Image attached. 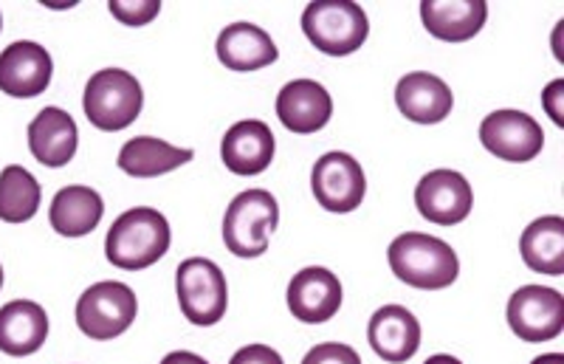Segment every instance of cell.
<instances>
[{
	"label": "cell",
	"mask_w": 564,
	"mask_h": 364,
	"mask_svg": "<svg viewBox=\"0 0 564 364\" xmlns=\"http://www.w3.org/2000/svg\"><path fill=\"white\" fill-rule=\"evenodd\" d=\"M83 108L94 128L116 130L130 128L144 108L139 79L124 68H102L85 85Z\"/></svg>",
	"instance_id": "277c9868"
},
{
	"label": "cell",
	"mask_w": 564,
	"mask_h": 364,
	"mask_svg": "<svg viewBox=\"0 0 564 364\" xmlns=\"http://www.w3.org/2000/svg\"><path fill=\"white\" fill-rule=\"evenodd\" d=\"M522 260L539 275H564V217L545 215L536 217L520 237Z\"/></svg>",
	"instance_id": "cb8c5ba5"
},
{
	"label": "cell",
	"mask_w": 564,
	"mask_h": 364,
	"mask_svg": "<svg viewBox=\"0 0 564 364\" xmlns=\"http://www.w3.org/2000/svg\"><path fill=\"white\" fill-rule=\"evenodd\" d=\"M508 325L522 342H551L564 331V297L556 288L522 286L508 300Z\"/></svg>",
	"instance_id": "ba28073f"
},
{
	"label": "cell",
	"mask_w": 564,
	"mask_h": 364,
	"mask_svg": "<svg viewBox=\"0 0 564 364\" xmlns=\"http://www.w3.org/2000/svg\"><path fill=\"white\" fill-rule=\"evenodd\" d=\"M482 148L511 164L533 161L545 148V133L533 116L522 110H494L480 125Z\"/></svg>",
	"instance_id": "9c48e42d"
},
{
	"label": "cell",
	"mask_w": 564,
	"mask_h": 364,
	"mask_svg": "<svg viewBox=\"0 0 564 364\" xmlns=\"http://www.w3.org/2000/svg\"><path fill=\"white\" fill-rule=\"evenodd\" d=\"M415 206L430 224L457 226L475 206V192L457 170H432L417 181Z\"/></svg>",
	"instance_id": "8fae6325"
},
{
	"label": "cell",
	"mask_w": 564,
	"mask_h": 364,
	"mask_svg": "<svg viewBox=\"0 0 564 364\" xmlns=\"http://www.w3.org/2000/svg\"><path fill=\"white\" fill-rule=\"evenodd\" d=\"M311 190H314V199L319 201L322 210L345 215V212L359 210L361 201H365V170L352 156L334 150V153H325L314 164Z\"/></svg>",
	"instance_id": "30bf717a"
},
{
	"label": "cell",
	"mask_w": 564,
	"mask_h": 364,
	"mask_svg": "<svg viewBox=\"0 0 564 364\" xmlns=\"http://www.w3.org/2000/svg\"><path fill=\"white\" fill-rule=\"evenodd\" d=\"M276 141L271 128L260 119H243L226 130L220 141V159L235 175H260L274 161Z\"/></svg>",
	"instance_id": "5bb4252c"
},
{
	"label": "cell",
	"mask_w": 564,
	"mask_h": 364,
	"mask_svg": "<svg viewBox=\"0 0 564 364\" xmlns=\"http://www.w3.org/2000/svg\"><path fill=\"white\" fill-rule=\"evenodd\" d=\"M302 32L327 57H347L365 45L370 34V20L359 3L316 0L302 12Z\"/></svg>",
	"instance_id": "3957f363"
},
{
	"label": "cell",
	"mask_w": 564,
	"mask_h": 364,
	"mask_svg": "<svg viewBox=\"0 0 564 364\" xmlns=\"http://www.w3.org/2000/svg\"><path fill=\"white\" fill-rule=\"evenodd\" d=\"M390 269L401 282L421 291L449 288L460 275V260L455 249L441 237L423 232H404L390 243Z\"/></svg>",
	"instance_id": "7a4b0ae2"
},
{
	"label": "cell",
	"mask_w": 564,
	"mask_h": 364,
	"mask_svg": "<svg viewBox=\"0 0 564 364\" xmlns=\"http://www.w3.org/2000/svg\"><path fill=\"white\" fill-rule=\"evenodd\" d=\"M40 199H43V190L26 167H3L0 173V221L3 224L32 221L40 210Z\"/></svg>",
	"instance_id": "d4e9b609"
},
{
	"label": "cell",
	"mask_w": 564,
	"mask_h": 364,
	"mask_svg": "<svg viewBox=\"0 0 564 364\" xmlns=\"http://www.w3.org/2000/svg\"><path fill=\"white\" fill-rule=\"evenodd\" d=\"M542 105H545L547 116L556 121L558 128H564V79H553V83L542 90Z\"/></svg>",
	"instance_id": "f1b7e54d"
},
{
	"label": "cell",
	"mask_w": 564,
	"mask_h": 364,
	"mask_svg": "<svg viewBox=\"0 0 564 364\" xmlns=\"http://www.w3.org/2000/svg\"><path fill=\"white\" fill-rule=\"evenodd\" d=\"M367 339L384 362L404 364L421 347V322L404 306H384L370 317Z\"/></svg>",
	"instance_id": "2e32d148"
},
{
	"label": "cell",
	"mask_w": 564,
	"mask_h": 364,
	"mask_svg": "<svg viewBox=\"0 0 564 364\" xmlns=\"http://www.w3.org/2000/svg\"><path fill=\"white\" fill-rule=\"evenodd\" d=\"M531 364H564V353H545V356L533 358Z\"/></svg>",
	"instance_id": "4dcf8cb0"
},
{
	"label": "cell",
	"mask_w": 564,
	"mask_h": 364,
	"mask_svg": "<svg viewBox=\"0 0 564 364\" xmlns=\"http://www.w3.org/2000/svg\"><path fill=\"white\" fill-rule=\"evenodd\" d=\"M280 224V206L269 190H246L226 206L224 243L235 257H260Z\"/></svg>",
	"instance_id": "5b68a950"
},
{
	"label": "cell",
	"mask_w": 564,
	"mask_h": 364,
	"mask_svg": "<svg viewBox=\"0 0 564 364\" xmlns=\"http://www.w3.org/2000/svg\"><path fill=\"white\" fill-rule=\"evenodd\" d=\"M79 130L63 108H43L29 125V150L43 167H63L77 156Z\"/></svg>",
	"instance_id": "d6986e66"
},
{
	"label": "cell",
	"mask_w": 564,
	"mask_h": 364,
	"mask_svg": "<svg viewBox=\"0 0 564 364\" xmlns=\"http://www.w3.org/2000/svg\"><path fill=\"white\" fill-rule=\"evenodd\" d=\"M0 29H3V14H0Z\"/></svg>",
	"instance_id": "836d02e7"
},
{
	"label": "cell",
	"mask_w": 564,
	"mask_h": 364,
	"mask_svg": "<svg viewBox=\"0 0 564 364\" xmlns=\"http://www.w3.org/2000/svg\"><path fill=\"white\" fill-rule=\"evenodd\" d=\"M289 308L305 325L334 320L341 308V282L334 271L308 266L289 282Z\"/></svg>",
	"instance_id": "4fadbf2b"
},
{
	"label": "cell",
	"mask_w": 564,
	"mask_h": 364,
	"mask_svg": "<svg viewBox=\"0 0 564 364\" xmlns=\"http://www.w3.org/2000/svg\"><path fill=\"white\" fill-rule=\"evenodd\" d=\"M52 54L32 40H18L0 52V90L18 99H32L52 85Z\"/></svg>",
	"instance_id": "7c38bea8"
},
{
	"label": "cell",
	"mask_w": 564,
	"mask_h": 364,
	"mask_svg": "<svg viewBox=\"0 0 564 364\" xmlns=\"http://www.w3.org/2000/svg\"><path fill=\"white\" fill-rule=\"evenodd\" d=\"M0 288H3V266H0Z\"/></svg>",
	"instance_id": "d6a6232c"
},
{
	"label": "cell",
	"mask_w": 564,
	"mask_h": 364,
	"mask_svg": "<svg viewBox=\"0 0 564 364\" xmlns=\"http://www.w3.org/2000/svg\"><path fill=\"white\" fill-rule=\"evenodd\" d=\"M229 364H285L280 353L269 345H246L240 347Z\"/></svg>",
	"instance_id": "83f0119b"
},
{
	"label": "cell",
	"mask_w": 564,
	"mask_h": 364,
	"mask_svg": "<svg viewBox=\"0 0 564 364\" xmlns=\"http://www.w3.org/2000/svg\"><path fill=\"white\" fill-rule=\"evenodd\" d=\"M218 60L229 71H260L265 65L276 63L280 52H276L274 40L254 23H231L218 34Z\"/></svg>",
	"instance_id": "44dd1931"
},
{
	"label": "cell",
	"mask_w": 564,
	"mask_h": 364,
	"mask_svg": "<svg viewBox=\"0 0 564 364\" xmlns=\"http://www.w3.org/2000/svg\"><path fill=\"white\" fill-rule=\"evenodd\" d=\"M398 110L417 125H437L455 108V94L441 77L430 71H412L398 79L395 88Z\"/></svg>",
	"instance_id": "e0dca14e"
},
{
	"label": "cell",
	"mask_w": 564,
	"mask_h": 364,
	"mask_svg": "<svg viewBox=\"0 0 564 364\" xmlns=\"http://www.w3.org/2000/svg\"><path fill=\"white\" fill-rule=\"evenodd\" d=\"M48 339L45 308L32 300H14L0 308V351L7 356H32Z\"/></svg>",
	"instance_id": "ffe728a7"
},
{
	"label": "cell",
	"mask_w": 564,
	"mask_h": 364,
	"mask_svg": "<svg viewBox=\"0 0 564 364\" xmlns=\"http://www.w3.org/2000/svg\"><path fill=\"white\" fill-rule=\"evenodd\" d=\"M105 215L102 195L90 186H63L54 195L52 210H48V221L52 229L63 237H83L99 226Z\"/></svg>",
	"instance_id": "603a6c76"
},
{
	"label": "cell",
	"mask_w": 564,
	"mask_h": 364,
	"mask_svg": "<svg viewBox=\"0 0 564 364\" xmlns=\"http://www.w3.org/2000/svg\"><path fill=\"white\" fill-rule=\"evenodd\" d=\"M302 364H361V358L350 345H341V342H322V345L311 347V351L305 353Z\"/></svg>",
	"instance_id": "4316f807"
},
{
	"label": "cell",
	"mask_w": 564,
	"mask_h": 364,
	"mask_svg": "<svg viewBox=\"0 0 564 364\" xmlns=\"http://www.w3.org/2000/svg\"><path fill=\"white\" fill-rule=\"evenodd\" d=\"M139 300L133 288L116 280L90 286L77 302V325L94 342H110L133 325Z\"/></svg>",
	"instance_id": "52a82bcc"
},
{
	"label": "cell",
	"mask_w": 564,
	"mask_h": 364,
	"mask_svg": "<svg viewBox=\"0 0 564 364\" xmlns=\"http://www.w3.org/2000/svg\"><path fill=\"white\" fill-rule=\"evenodd\" d=\"M175 291L186 320L198 328L218 325L229 308V286L218 263L206 257H189L175 271Z\"/></svg>",
	"instance_id": "8992f818"
},
{
	"label": "cell",
	"mask_w": 564,
	"mask_h": 364,
	"mask_svg": "<svg viewBox=\"0 0 564 364\" xmlns=\"http://www.w3.org/2000/svg\"><path fill=\"white\" fill-rule=\"evenodd\" d=\"M488 18L486 0H423L421 20L426 32L446 43H466Z\"/></svg>",
	"instance_id": "ac0fdd59"
},
{
	"label": "cell",
	"mask_w": 564,
	"mask_h": 364,
	"mask_svg": "<svg viewBox=\"0 0 564 364\" xmlns=\"http://www.w3.org/2000/svg\"><path fill=\"white\" fill-rule=\"evenodd\" d=\"M423 364H463V362L455 356H446V353H437V356H430Z\"/></svg>",
	"instance_id": "1f68e13d"
},
{
	"label": "cell",
	"mask_w": 564,
	"mask_h": 364,
	"mask_svg": "<svg viewBox=\"0 0 564 364\" xmlns=\"http://www.w3.org/2000/svg\"><path fill=\"white\" fill-rule=\"evenodd\" d=\"M161 364H209L204 356L198 353H189V351H175L167 353V356L161 358Z\"/></svg>",
	"instance_id": "f546056e"
},
{
	"label": "cell",
	"mask_w": 564,
	"mask_h": 364,
	"mask_svg": "<svg viewBox=\"0 0 564 364\" xmlns=\"http://www.w3.org/2000/svg\"><path fill=\"white\" fill-rule=\"evenodd\" d=\"M276 116L291 133L311 136L334 116V99L316 79H294L276 94Z\"/></svg>",
	"instance_id": "9a60e30c"
},
{
	"label": "cell",
	"mask_w": 564,
	"mask_h": 364,
	"mask_svg": "<svg viewBox=\"0 0 564 364\" xmlns=\"http://www.w3.org/2000/svg\"><path fill=\"white\" fill-rule=\"evenodd\" d=\"M193 156L195 153L189 148H173L170 141L155 139V136H135V139L124 141L116 164L133 179H159V175L178 170L186 161H193Z\"/></svg>",
	"instance_id": "7402d4cb"
},
{
	"label": "cell",
	"mask_w": 564,
	"mask_h": 364,
	"mask_svg": "<svg viewBox=\"0 0 564 364\" xmlns=\"http://www.w3.org/2000/svg\"><path fill=\"white\" fill-rule=\"evenodd\" d=\"M108 9L124 26H148L150 20L159 18L161 3L155 0H113Z\"/></svg>",
	"instance_id": "484cf974"
},
{
	"label": "cell",
	"mask_w": 564,
	"mask_h": 364,
	"mask_svg": "<svg viewBox=\"0 0 564 364\" xmlns=\"http://www.w3.org/2000/svg\"><path fill=\"white\" fill-rule=\"evenodd\" d=\"M170 240L173 235H170L167 217L150 206H133L116 217L110 226L105 237V255L116 269L141 271L167 255Z\"/></svg>",
	"instance_id": "6da1fadb"
}]
</instances>
